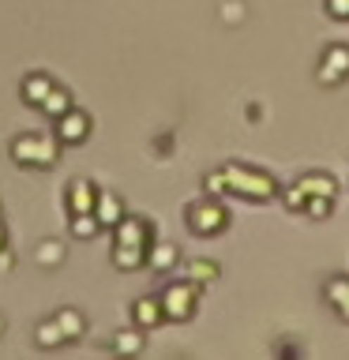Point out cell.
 <instances>
[{
    "instance_id": "17",
    "label": "cell",
    "mask_w": 349,
    "mask_h": 360,
    "mask_svg": "<svg viewBox=\"0 0 349 360\" xmlns=\"http://www.w3.org/2000/svg\"><path fill=\"white\" fill-rule=\"evenodd\" d=\"M139 345H143L139 334H124V338H117V349H120V353H135Z\"/></svg>"
},
{
    "instance_id": "2",
    "label": "cell",
    "mask_w": 349,
    "mask_h": 360,
    "mask_svg": "<svg viewBox=\"0 0 349 360\" xmlns=\"http://www.w3.org/2000/svg\"><path fill=\"white\" fill-rule=\"evenodd\" d=\"M196 281H177V285H169L165 289V297H162V311H165V319H188L191 311H196Z\"/></svg>"
},
{
    "instance_id": "4",
    "label": "cell",
    "mask_w": 349,
    "mask_h": 360,
    "mask_svg": "<svg viewBox=\"0 0 349 360\" xmlns=\"http://www.w3.org/2000/svg\"><path fill=\"white\" fill-rule=\"evenodd\" d=\"M225 221H229V214L222 210V202H196V207L188 210V225L196 233H203V236L218 233Z\"/></svg>"
},
{
    "instance_id": "10",
    "label": "cell",
    "mask_w": 349,
    "mask_h": 360,
    "mask_svg": "<svg viewBox=\"0 0 349 360\" xmlns=\"http://www.w3.org/2000/svg\"><path fill=\"white\" fill-rule=\"evenodd\" d=\"M135 319H139L143 326H151V323H158V319H165L162 300H139V308H135Z\"/></svg>"
},
{
    "instance_id": "9",
    "label": "cell",
    "mask_w": 349,
    "mask_h": 360,
    "mask_svg": "<svg viewBox=\"0 0 349 360\" xmlns=\"http://www.w3.org/2000/svg\"><path fill=\"white\" fill-rule=\"evenodd\" d=\"M117 244H135V248H143L146 244V225L143 221H135V218H128L117 229Z\"/></svg>"
},
{
    "instance_id": "19",
    "label": "cell",
    "mask_w": 349,
    "mask_h": 360,
    "mask_svg": "<svg viewBox=\"0 0 349 360\" xmlns=\"http://www.w3.org/2000/svg\"><path fill=\"white\" fill-rule=\"evenodd\" d=\"M0 334H4V319H0Z\"/></svg>"
},
{
    "instance_id": "8",
    "label": "cell",
    "mask_w": 349,
    "mask_h": 360,
    "mask_svg": "<svg viewBox=\"0 0 349 360\" xmlns=\"http://www.w3.org/2000/svg\"><path fill=\"white\" fill-rule=\"evenodd\" d=\"M87 128H90V120L83 117V112H68V117L61 120V139L75 143V139H83V135H87Z\"/></svg>"
},
{
    "instance_id": "7",
    "label": "cell",
    "mask_w": 349,
    "mask_h": 360,
    "mask_svg": "<svg viewBox=\"0 0 349 360\" xmlns=\"http://www.w3.org/2000/svg\"><path fill=\"white\" fill-rule=\"evenodd\" d=\"M297 188L304 191V202H308L312 195H326V199H334V180L326 176V173H308Z\"/></svg>"
},
{
    "instance_id": "5",
    "label": "cell",
    "mask_w": 349,
    "mask_h": 360,
    "mask_svg": "<svg viewBox=\"0 0 349 360\" xmlns=\"http://www.w3.org/2000/svg\"><path fill=\"white\" fill-rule=\"evenodd\" d=\"M326 300H331V308L342 315V319L349 323V274H334V278H326Z\"/></svg>"
},
{
    "instance_id": "13",
    "label": "cell",
    "mask_w": 349,
    "mask_h": 360,
    "mask_svg": "<svg viewBox=\"0 0 349 360\" xmlns=\"http://www.w3.org/2000/svg\"><path fill=\"white\" fill-rule=\"evenodd\" d=\"M56 326H68L64 338H79V330H83V319H79L75 311H61V315H56Z\"/></svg>"
},
{
    "instance_id": "16",
    "label": "cell",
    "mask_w": 349,
    "mask_h": 360,
    "mask_svg": "<svg viewBox=\"0 0 349 360\" xmlns=\"http://www.w3.org/2000/svg\"><path fill=\"white\" fill-rule=\"evenodd\" d=\"M326 15H334V19H349V0H326Z\"/></svg>"
},
{
    "instance_id": "11",
    "label": "cell",
    "mask_w": 349,
    "mask_h": 360,
    "mask_svg": "<svg viewBox=\"0 0 349 360\" xmlns=\"http://www.w3.org/2000/svg\"><path fill=\"white\" fill-rule=\"evenodd\" d=\"M151 263H154L158 270H169V266L177 263V248H173V244H158L154 252H151Z\"/></svg>"
},
{
    "instance_id": "3",
    "label": "cell",
    "mask_w": 349,
    "mask_h": 360,
    "mask_svg": "<svg viewBox=\"0 0 349 360\" xmlns=\"http://www.w3.org/2000/svg\"><path fill=\"white\" fill-rule=\"evenodd\" d=\"M315 79H319L323 86H334L349 79V45H331V49L323 53L319 68H315Z\"/></svg>"
},
{
    "instance_id": "14",
    "label": "cell",
    "mask_w": 349,
    "mask_h": 360,
    "mask_svg": "<svg viewBox=\"0 0 349 360\" xmlns=\"http://www.w3.org/2000/svg\"><path fill=\"white\" fill-rule=\"evenodd\" d=\"M218 278V266L207 263V259H199V263H191V281H214Z\"/></svg>"
},
{
    "instance_id": "18",
    "label": "cell",
    "mask_w": 349,
    "mask_h": 360,
    "mask_svg": "<svg viewBox=\"0 0 349 360\" xmlns=\"http://www.w3.org/2000/svg\"><path fill=\"white\" fill-rule=\"evenodd\" d=\"M94 229H98L94 218H90V221H87V218H75V233H79V236H87V233H94Z\"/></svg>"
},
{
    "instance_id": "6",
    "label": "cell",
    "mask_w": 349,
    "mask_h": 360,
    "mask_svg": "<svg viewBox=\"0 0 349 360\" xmlns=\"http://www.w3.org/2000/svg\"><path fill=\"white\" fill-rule=\"evenodd\" d=\"M15 158H19V162L49 165V162H53V146L42 143V139H15Z\"/></svg>"
},
{
    "instance_id": "15",
    "label": "cell",
    "mask_w": 349,
    "mask_h": 360,
    "mask_svg": "<svg viewBox=\"0 0 349 360\" xmlns=\"http://www.w3.org/2000/svg\"><path fill=\"white\" fill-rule=\"evenodd\" d=\"M304 210H308L312 218H326V214H331V199H326V195H312L308 202H304Z\"/></svg>"
},
{
    "instance_id": "12",
    "label": "cell",
    "mask_w": 349,
    "mask_h": 360,
    "mask_svg": "<svg viewBox=\"0 0 349 360\" xmlns=\"http://www.w3.org/2000/svg\"><path fill=\"white\" fill-rule=\"evenodd\" d=\"M98 218L106 221V225H113V221H120V202L113 199V195H101V210H98Z\"/></svg>"
},
{
    "instance_id": "1",
    "label": "cell",
    "mask_w": 349,
    "mask_h": 360,
    "mask_svg": "<svg viewBox=\"0 0 349 360\" xmlns=\"http://www.w3.org/2000/svg\"><path fill=\"white\" fill-rule=\"evenodd\" d=\"M225 191H236V195L244 199H270L274 195V180L267 173H259V169H244V165H225Z\"/></svg>"
}]
</instances>
